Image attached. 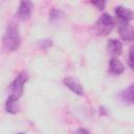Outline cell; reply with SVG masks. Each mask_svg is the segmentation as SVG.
I'll use <instances>...</instances> for the list:
<instances>
[{
  "instance_id": "e0dca14e",
  "label": "cell",
  "mask_w": 134,
  "mask_h": 134,
  "mask_svg": "<svg viewBox=\"0 0 134 134\" xmlns=\"http://www.w3.org/2000/svg\"><path fill=\"white\" fill-rule=\"evenodd\" d=\"M18 134H25V133H22V132H21V133H18Z\"/></svg>"
},
{
  "instance_id": "9c48e42d",
  "label": "cell",
  "mask_w": 134,
  "mask_h": 134,
  "mask_svg": "<svg viewBox=\"0 0 134 134\" xmlns=\"http://www.w3.org/2000/svg\"><path fill=\"white\" fill-rule=\"evenodd\" d=\"M125 70L124 64L116 58H112L110 61V71L114 74H121Z\"/></svg>"
},
{
  "instance_id": "9a60e30c",
  "label": "cell",
  "mask_w": 134,
  "mask_h": 134,
  "mask_svg": "<svg viewBox=\"0 0 134 134\" xmlns=\"http://www.w3.org/2000/svg\"><path fill=\"white\" fill-rule=\"evenodd\" d=\"M41 42H42L41 43V46L43 48H47V47L51 46V41H49V40H44V41H41Z\"/></svg>"
},
{
  "instance_id": "5b68a950",
  "label": "cell",
  "mask_w": 134,
  "mask_h": 134,
  "mask_svg": "<svg viewBox=\"0 0 134 134\" xmlns=\"http://www.w3.org/2000/svg\"><path fill=\"white\" fill-rule=\"evenodd\" d=\"M31 8H32V3L30 1H22L19 5L18 18L22 21L29 19L30 15H31Z\"/></svg>"
},
{
  "instance_id": "8fae6325",
  "label": "cell",
  "mask_w": 134,
  "mask_h": 134,
  "mask_svg": "<svg viewBox=\"0 0 134 134\" xmlns=\"http://www.w3.org/2000/svg\"><path fill=\"white\" fill-rule=\"evenodd\" d=\"M121 98L127 102V103H131L134 104V85L128 87L125 91H122L121 93Z\"/></svg>"
},
{
  "instance_id": "30bf717a",
  "label": "cell",
  "mask_w": 134,
  "mask_h": 134,
  "mask_svg": "<svg viewBox=\"0 0 134 134\" xmlns=\"http://www.w3.org/2000/svg\"><path fill=\"white\" fill-rule=\"evenodd\" d=\"M5 108H6V111L12 113V114H15L19 111V104H18V99L13 97V96H8L7 99H6V103H5Z\"/></svg>"
},
{
  "instance_id": "2e32d148",
  "label": "cell",
  "mask_w": 134,
  "mask_h": 134,
  "mask_svg": "<svg viewBox=\"0 0 134 134\" xmlns=\"http://www.w3.org/2000/svg\"><path fill=\"white\" fill-rule=\"evenodd\" d=\"M74 134H89V132H88V130H86L84 128H80L74 132Z\"/></svg>"
},
{
  "instance_id": "5bb4252c",
  "label": "cell",
  "mask_w": 134,
  "mask_h": 134,
  "mask_svg": "<svg viewBox=\"0 0 134 134\" xmlns=\"http://www.w3.org/2000/svg\"><path fill=\"white\" fill-rule=\"evenodd\" d=\"M92 4L95 5L98 9H104V8H105V5H106V2H105V1L97 0V1H92Z\"/></svg>"
},
{
  "instance_id": "277c9868",
  "label": "cell",
  "mask_w": 134,
  "mask_h": 134,
  "mask_svg": "<svg viewBox=\"0 0 134 134\" xmlns=\"http://www.w3.org/2000/svg\"><path fill=\"white\" fill-rule=\"evenodd\" d=\"M119 36L124 41H133L134 40V27L129 24V22H122L118 26Z\"/></svg>"
},
{
  "instance_id": "52a82bcc",
  "label": "cell",
  "mask_w": 134,
  "mask_h": 134,
  "mask_svg": "<svg viewBox=\"0 0 134 134\" xmlns=\"http://www.w3.org/2000/svg\"><path fill=\"white\" fill-rule=\"evenodd\" d=\"M64 84L65 86H67L72 92L79 94V95H82L83 94V87L82 85L73 77H66L64 80Z\"/></svg>"
},
{
  "instance_id": "3957f363",
  "label": "cell",
  "mask_w": 134,
  "mask_h": 134,
  "mask_svg": "<svg viewBox=\"0 0 134 134\" xmlns=\"http://www.w3.org/2000/svg\"><path fill=\"white\" fill-rule=\"evenodd\" d=\"M96 31L98 35L106 36L114 27V20L109 14H103L96 21Z\"/></svg>"
},
{
  "instance_id": "7a4b0ae2",
  "label": "cell",
  "mask_w": 134,
  "mask_h": 134,
  "mask_svg": "<svg viewBox=\"0 0 134 134\" xmlns=\"http://www.w3.org/2000/svg\"><path fill=\"white\" fill-rule=\"evenodd\" d=\"M27 74L26 72H20L17 77L12 82V84L9 85V91H10V96L19 99V97L22 95L23 93V87H24V84L25 82L27 81Z\"/></svg>"
},
{
  "instance_id": "8992f818",
  "label": "cell",
  "mask_w": 134,
  "mask_h": 134,
  "mask_svg": "<svg viewBox=\"0 0 134 134\" xmlns=\"http://www.w3.org/2000/svg\"><path fill=\"white\" fill-rule=\"evenodd\" d=\"M115 14L122 22H129L134 18V13L131 9L124 7V6H116Z\"/></svg>"
},
{
  "instance_id": "6da1fadb",
  "label": "cell",
  "mask_w": 134,
  "mask_h": 134,
  "mask_svg": "<svg viewBox=\"0 0 134 134\" xmlns=\"http://www.w3.org/2000/svg\"><path fill=\"white\" fill-rule=\"evenodd\" d=\"M20 42H21V39H20L18 26L13 22L8 23L2 39L3 48L6 51H15L19 48Z\"/></svg>"
},
{
  "instance_id": "7c38bea8",
  "label": "cell",
  "mask_w": 134,
  "mask_h": 134,
  "mask_svg": "<svg viewBox=\"0 0 134 134\" xmlns=\"http://www.w3.org/2000/svg\"><path fill=\"white\" fill-rule=\"evenodd\" d=\"M63 16V13L59 9H51L50 14H49V20L50 21H55V20H59L61 17Z\"/></svg>"
},
{
  "instance_id": "ba28073f",
  "label": "cell",
  "mask_w": 134,
  "mask_h": 134,
  "mask_svg": "<svg viewBox=\"0 0 134 134\" xmlns=\"http://www.w3.org/2000/svg\"><path fill=\"white\" fill-rule=\"evenodd\" d=\"M108 50L114 55H119L122 50V44L116 39H111L108 41Z\"/></svg>"
},
{
  "instance_id": "4fadbf2b",
  "label": "cell",
  "mask_w": 134,
  "mask_h": 134,
  "mask_svg": "<svg viewBox=\"0 0 134 134\" xmlns=\"http://www.w3.org/2000/svg\"><path fill=\"white\" fill-rule=\"evenodd\" d=\"M129 65L132 69H134V45L130 48L129 51Z\"/></svg>"
}]
</instances>
